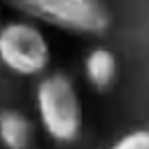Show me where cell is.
Returning <instances> with one entry per match:
<instances>
[{"instance_id": "obj_1", "label": "cell", "mask_w": 149, "mask_h": 149, "mask_svg": "<svg viewBox=\"0 0 149 149\" xmlns=\"http://www.w3.org/2000/svg\"><path fill=\"white\" fill-rule=\"evenodd\" d=\"M35 109L44 133L61 144L74 142L84 126V109L74 81L63 72L42 74L35 88Z\"/></svg>"}, {"instance_id": "obj_3", "label": "cell", "mask_w": 149, "mask_h": 149, "mask_svg": "<svg viewBox=\"0 0 149 149\" xmlns=\"http://www.w3.org/2000/svg\"><path fill=\"white\" fill-rule=\"evenodd\" d=\"M0 63L19 77H40L49 70L51 47L47 35L28 19L0 26Z\"/></svg>"}, {"instance_id": "obj_6", "label": "cell", "mask_w": 149, "mask_h": 149, "mask_svg": "<svg viewBox=\"0 0 149 149\" xmlns=\"http://www.w3.org/2000/svg\"><path fill=\"white\" fill-rule=\"evenodd\" d=\"M109 149H149V128H137L121 135Z\"/></svg>"}, {"instance_id": "obj_2", "label": "cell", "mask_w": 149, "mask_h": 149, "mask_svg": "<svg viewBox=\"0 0 149 149\" xmlns=\"http://www.w3.org/2000/svg\"><path fill=\"white\" fill-rule=\"evenodd\" d=\"M30 21L47 23L70 35H102L112 16L102 0H7Z\"/></svg>"}, {"instance_id": "obj_4", "label": "cell", "mask_w": 149, "mask_h": 149, "mask_svg": "<svg viewBox=\"0 0 149 149\" xmlns=\"http://www.w3.org/2000/svg\"><path fill=\"white\" fill-rule=\"evenodd\" d=\"M116 56L105 47H95L84 56V74L95 91H107L116 79Z\"/></svg>"}, {"instance_id": "obj_5", "label": "cell", "mask_w": 149, "mask_h": 149, "mask_svg": "<svg viewBox=\"0 0 149 149\" xmlns=\"http://www.w3.org/2000/svg\"><path fill=\"white\" fill-rule=\"evenodd\" d=\"M33 142V123L19 109H0V144L2 149H28Z\"/></svg>"}]
</instances>
